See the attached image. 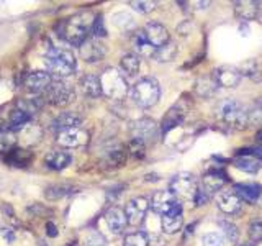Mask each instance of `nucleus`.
Returning a JSON list of instances; mask_svg holds the SVG:
<instances>
[{
    "label": "nucleus",
    "mask_w": 262,
    "mask_h": 246,
    "mask_svg": "<svg viewBox=\"0 0 262 246\" xmlns=\"http://www.w3.org/2000/svg\"><path fill=\"white\" fill-rule=\"evenodd\" d=\"M94 20L95 17L89 12H81L68 18L64 22L62 38L72 46H82L89 39V33H92Z\"/></svg>",
    "instance_id": "1"
},
{
    "label": "nucleus",
    "mask_w": 262,
    "mask_h": 246,
    "mask_svg": "<svg viewBox=\"0 0 262 246\" xmlns=\"http://www.w3.org/2000/svg\"><path fill=\"white\" fill-rule=\"evenodd\" d=\"M46 68H48V72L52 76L68 77L76 72L77 61L76 56L72 55V51L52 46V48H49L48 55H46Z\"/></svg>",
    "instance_id": "2"
},
{
    "label": "nucleus",
    "mask_w": 262,
    "mask_h": 246,
    "mask_svg": "<svg viewBox=\"0 0 262 246\" xmlns=\"http://www.w3.org/2000/svg\"><path fill=\"white\" fill-rule=\"evenodd\" d=\"M131 101L141 109H151L159 102L161 99V85L154 77L140 79L129 90Z\"/></svg>",
    "instance_id": "3"
},
{
    "label": "nucleus",
    "mask_w": 262,
    "mask_h": 246,
    "mask_svg": "<svg viewBox=\"0 0 262 246\" xmlns=\"http://www.w3.org/2000/svg\"><path fill=\"white\" fill-rule=\"evenodd\" d=\"M218 115L221 118V122L226 126H229V128L242 130L249 125L247 109L238 101H234V99H226V101H223L220 104Z\"/></svg>",
    "instance_id": "4"
},
{
    "label": "nucleus",
    "mask_w": 262,
    "mask_h": 246,
    "mask_svg": "<svg viewBox=\"0 0 262 246\" xmlns=\"http://www.w3.org/2000/svg\"><path fill=\"white\" fill-rule=\"evenodd\" d=\"M102 81V89L103 94L110 99H123L129 92L126 79L121 76L120 71H116L113 68H108L103 72V76L100 77Z\"/></svg>",
    "instance_id": "5"
},
{
    "label": "nucleus",
    "mask_w": 262,
    "mask_h": 246,
    "mask_svg": "<svg viewBox=\"0 0 262 246\" xmlns=\"http://www.w3.org/2000/svg\"><path fill=\"white\" fill-rule=\"evenodd\" d=\"M74 99H76L74 87L71 84H66L61 79H54L48 87V90L44 92V101L56 105V107L69 105L71 102H74Z\"/></svg>",
    "instance_id": "6"
},
{
    "label": "nucleus",
    "mask_w": 262,
    "mask_h": 246,
    "mask_svg": "<svg viewBox=\"0 0 262 246\" xmlns=\"http://www.w3.org/2000/svg\"><path fill=\"white\" fill-rule=\"evenodd\" d=\"M151 207V204L148 199L144 197H135L128 201V204L124 205V215H126L128 225L131 227H140L146 218V214Z\"/></svg>",
    "instance_id": "7"
},
{
    "label": "nucleus",
    "mask_w": 262,
    "mask_h": 246,
    "mask_svg": "<svg viewBox=\"0 0 262 246\" xmlns=\"http://www.w3.org/2000/svg\"><path fill=\"white\" fill-rule=\"evenodd\" d=\"M170 190L174 192L175 195H180V197H187V199H192L193 201V195L196 192V182H195V177L190 174V172H179L175 174L172 179H170Z\"/></svg>",
    "instance_id": "8"
},
{
    "label": "nucleus",
    "mask_w": 262,
    "mask_h": 246,
    "mask_svg": "<svg viewBox=\"0 0 262 246\" xmlns=\"http://www.w3.org/2000/svg\"><path fill=\"white\" fill-rule=\"evenodd\" d=\"M151 209H153L157 215H167L170 210H172L179 201H177V195L174 194L170 189H164V190H156L153 197H151Z\"/></svg>",
    "instance_id": "9"
},
{
    "label": "nucleus",
    "mask_w": 262,
    "mask_h": 246,
    "mask_svg": "<svg viewBox=\"0 0 262 246\" xmlns=\"http://www.w3.org/2000/svg\"><path fill=\"white\" fill-rule=\"evenodd\" d=\"M218 87H225V89H234L236 85H239L242 74L239 68H234V66H221V68L215 69L213 74Z\"/></svg>",
    "instance_id": "10"
},
{
    "label": "nucleus",
    "mask_w": 262,
    "mask_h": 246,
    "mask_svg": "<svg viewBox=\"0 0 262 246\" xmlns=\"http://www.w3.org/2000/svg\"><path fill=\"white\" fill-rule=\"evenodd\" d=\"M54 81L49 72H43V71H33L30 74H26L23 85L33 94H44L51 82Z\"/></svg>",
    "instance_id": "11"
},
{
    "label": "nucleus",
    "mask_w": 262,
    "mask_h": 246,
    "mask_svg": "<svg viewBox=\"0 0 262 246\" xmlns=\"http://www.w3.org/2000/svg\"><path fill=\"white\" fill-rule=\"evenodd\" d=\"M216 205L218 209L223 212L225 215H236L242 207V201L241 197L236 194L234 190H225V192H220L218 195L215 199Z\"/></svg>",
    "instance_id": "12"
},
{
    "label": "nucleus",
    "mask_w": 262,
    "mask_h": 246,
    "mask_svg": "<svg viewBox=\"0 0 262 246\" xmlns=\"http://www.w3.org/2000/svg\"><path fill=\"white\" fill-rule=\"evenodd\" d=\"M89 135L87 131L82 128H71V130H62L56 135V141L64 146V148H77L87 143Z\"/></svg>",
    "instance_id": "13"
},
{
    "label": "nucleus",
    "mask_w": 262,
    "mask_h": 246,
    "mask_svg": "<svg viewBox=\"0 0 262 246\" xmlns=\"http://www.w3.org/2000/svg\"><path fill=\"white\" fill-rule=\"evenodd\" d=\"M144 35H146L151 46L156 50L170 41V35H169L167 28L157 22H149L146 26H144Z\"/></svg>",
    "instance_id": "14"
},
{
    "label": "nucleus",
    "mask_w": 262,
    "mask_h": 246,
    "mask_svg": "<svg viewBox=\"0 0 262 246\" xmlns=\"http://www.w3.org/2000/svg\"><path fill=\"white\" fill-rule=\"evenodd\" d=\"M105 55H107V48H105V44L97 38H90L81 46V56L84 61L87 63L102 61Z\"/></svg>",
    "instance_id": "15"
},
{
    "label": "nucleus",
    "mask_w": 262,
    "mask_h": 246,
    "mask_svg": "<svg viewBox=\"0 0 262 246\" xmlns=\"http://www.w3.org/2000/svg\"><path fill=\"white\" fill-rule=\"evenodd\" d=\"M161 225H162V231L164 233H167V235H174V233H177V231H180L182 225H183L182 204L180 202L177 204L167 215H164L161 218Z\"/></svg>",
    "instance_id": "16"
},
{
    "label": "nucleus",
    "mask_w": 262,
    "mask_h": 246,
    "mask_svg": "<svg viewBox=\"0 0 262 246\" xmlns=\"http://www.w3.org/2000/svg\"><path fill=\"white\" fill-rule=\"evenodd\" d=\"M131 133H133V138L141 139V141L146 143L148 139L154 138L157 133V125L151 118H140L131 125Z\"/></svg>",
    "instance_id": "17"
},
{
    "label": "nucleus",
    "mask_w": 262,
    "mask_h": 246,
    "mask_svg": "<svg viewBox=\"0 0 262 246\" xmlns=\"http://www.w3.org/2000/svg\"><path fill=\"white\" fill-rule=\"evenodd\" d=\"M105 222H107V227L113 235H121L128 225L124 210L118 207H111L107 214H105Z\"/></svg>",
    "instance_id": "18"
},
{
    "label": "nucleus",
    "mask_w": 262,
    "mask_h": 246,
    "mask_svg": "<svg viewBox=\"0 0 262 246\" xmlns=\"http://www.w3.org/2000/svg\"><path fill=\"white\" fill-rule=\"evenodd\" d=\"M234 13L239 20L251 22V20H255L259 17L260 4L252 2V0H239V2L234 4Z\"/></svg>",
    "instance_id": "19"
},
{
    "label": "nucleus",
    "mask_w": 262,
    "mask_h": 246,
    "mask_svg": "<svg viewBox=\"0 0 262 246\" xmlns=\"http://www.w3.org/2000/svg\"><path fill=\"white\" fill-rule=\"evenodd\" d=\"M72 163V156L69 151H49L44 156V164L52 171H62Z\"/></svg>",
    "instance_id": "20"
},
{
    "label": "nucleus",
    "mask_w": 262,
    "mask_h": 246,
    "mask_svg": "<svg viewBox=\"0 0 262 246\" xmlns=\"http://www.w3.org/2000/svg\"><path fill=\"white\" fill-rule=\"evenodd\" d=\"M81 89L89 99H98L103 95L102 81L95 74H87L81 79Z\"/></svg>",
    "instance_id": "21"
},
{
    "label": "nucleus",
    "mask_w": 262,
    "mask_h": 246,
    "mask_svg": "<svg viewBox=\"0 0 262 246\" xmlns=\"http://www.w3.org/2000/svg\"><path fill=\"white\" fill-rule=\"evenodd\" d=\"M234 192L241 197V201L246 202H255L262 194V185L255 182H239L234 184Z\"/></svg>",
    "instance_id": "22"
},
{
    "label": "nucleus",
    "mask_w": 262,
    "mask_h": 246,
    "mask_svg": "<svg viewBox=\"0 0 262 246\" xmlns=\"http://www.w3.org/2000/svg\"><path fill=\"white\" fill-rule=\"evenodd\" d=\"M81 117L72 114V112H64L57 118H54L52 122V128H54L57 133L62 131V130H71V128H81Z\"/></svg>",
    "instance_id": "23"
},
{
    "label": "nucleus",
    "mask_w": 262,
    "mask_h": 246,
    "mask_svg": "<svg viewBox=\"0 0 262 246\" xmlns=\"http://www.w3.org/2000/svg\"><path fill=\"white\" fill-rule=\"evenodd\" d=\"M233 164L242 172H247V174H255V172L260 169L262 161H259V159L255 156H252V155H239L238 158H234Z\"/></svg>",
    "instance_id": "24"
},
{
    "label": "nucleus",
    "mask_w": 262,
    "mask_h": 246,
    "mask_svg": "<svg viewBox=\"0 0 262 246\" xmlns=\"http://www.w3.org/2000/svg\"><path fill=\"white\" fill-rule=\"evenodd\" d=\"M131 44H133L135 53L138 56H151L153 58L156 48L151 46V43L148 41L146 35H144V30L143 31H136L133 36H131Z\"/></svg>",
    "instance_id": "25"
},
{
    "label": "nucleus",
    "mask_w": 262,
    "mask_h": 246,
    "mask_svg": "<svg viewBox=\"0 0 262 246\" xmlns=\"http://www.w3.org/2000/svg\"><path fill=\"white\" fill-rule=\"evenodd\" d=\"M183 118H185V112L180 109V105H175V107L170 109L167 112V115L164 117V122L161 125V130H162L164 135H166L169 130H172V128H175V126H179L183 122Z\"/></svg>",
    "instance_id": "26"
},
{
    "label": "nucleus",
    "mask_w": 262,
    "mask_h": 246,
    "mask_svg": "<svg viewBox=\"0 0 262 246\" xmlns=\"http://www.w3.org/2000/svg\"><path fill=\"white\" fill-rule=\"evenodd\" d=\"M202 182H203V189H205L208 194H213V192H218L220 189H223V185L226 184V177L223 172L213 171L203 176Z\"/></svg>",
    "instance_id": "27"
},
{
    "label": "nucleus",
    "mask_w": 262,
    "mask_h": 246,
    "mask_svg": "<svg viewBox=\"0 0 262 246\" xmlns=\"http://www.w3.org/2000/svg\"><path fill=\"white\" fill-rule=\"evenodd\" d=\"M31 117H33L31 114H28L26 110L20 109L15 105V109L10 112V117H9V130L10 131L22 130L23 126L31 120Z\"/></svg>",
    "instance_id": "28"
},
{
    "label": "nucleus",
    "mask_w": 262,
    "mask_h": 246,
    "mask_svg": "<svg viewBox=\"0 0 262 246\" xmlns=\"http://www.w3.org/2000/svg\"><path fill=\"white\" fill-rule=\"evenodd\" d=\"M31 159H33V155L28 150H13L5 156L7 163H9L10 166H18V168H25V166H28L31 163Z\"/></svg>",
    "instance_id": "29"
},
{
    "label": "nucleus",
    "mask_w": 262,
    "mask_h": 246,
    "mask_svg": "<svg viewBox=\"0 0 262 246\" xmlns=\"http://www.w3.org/2000/svg\"><path fill=\"white\" fill-rule=\"evenodd\" d=\"M72 192H76V187L71 184H52L49 187H46L44 195L48 201H57L66 195H71Z\"/></svg>",
    "instance_id": "30"
},
{
    "label": "nucleus",
    "mask_w": 262,
    "mask_h": 246,
    "mask_svg": "<svg viewBox=\"0 0 262 246\" xmlns=\"http://www.w3.org/2000/svg\"><path fill=\"white\" fill-rule=\"evenodd\" d=\"M120 68L123 72H126L128 76H136L141 68V59L136 53H128L124 55L120 61Z\"/></svg>",
    "instance_id": "31"
},
{
    "label": "nucleus",
    "mask_w": 262,
    "mask_h": 246,
    "mask_svg": "<svg viewBox=\"0 0 262 246\" xmlns=\"http://www.w3.org/2000/svg\"><path fill=\"white\" fill-rule=\"evenodd\" d=\"M103 163L110 166V168H118V166H123L126 163V151H124L123 146H116V148H111L107 151V155L103 158Z\"/></svg>",
    "instance_id": "32"
},
{
    "label": "nucleus",
    "mask_w": 262,
    "mask_h": 246,
    "mask_svg": "<svg viewBox=\"0 0 262 246\" xmlns=\"http://www.w3.org/2000/svg\"><path fill=\"white\" fill-rule=\"evenodd\" d=\"M175 56H177V44L174 41H169L167 44L157 48L153 55V58L157 63H169V61H172Z\"/></svg>",
    "instance_id": "33"
},
{
    "label": "nucleus",
    "mask_w": 262,
    "mask_h": 246,
    "mask_svg": "<svg viewBox=\"0 0 262 246\" xmlns=\"http://www.w3.org/2000/svg\"><path fill=\"white\" fill-rule=\"evenodd\" d=\"M216 87H218V84H216L215 77H202L199 82H196V92H199V95L202 97H210L212 94H215Z\"/></svg>",
    "instance_id": "34"
},
{
    "label": "nucleus",
    "mask_w": 262,
    "mask_h": 246,
    "mask_svg": "<svg viewBox=\"0 0 262 246\" xmlns=\"http://www.w3.org/2000/svg\"><path fill=\"white\" fill-rule=\"evenodd\" d=\"M124 246H149V235L146 231H133L124 236Z\"/></svg>",
    "instance_id": "35"
},
{
    "label": "nucleus",
    "mask_w": 262,
    "mask_h": 246,
    "mask_svg": "<svg viewBox=\"0 0 262 246\" xmlns=\"http://www.w3.org/2000/svg\"><path fill=\"white\" fill-rule=\"evenodd\" d=\"M17 144V138L10 130H0V153H10Z\"/></svg>",
    "instance_id": "36"
},
{
    "label": "nucleus",
    "mask_w": 262,
    "mask_h": 246,
    "mask_svg": "<svg viewBox=\"0 0 262 246\" xmlns=\"http://www.w3.org/2000/svg\"><path fill=\"white\" fill-rule=\"evenodd\" d=\"M113 23H115V26H118L120 30L129 31V30H133L135 20H133V17L129 15V13L121 12V13H115V15H113Z\"/></svg>",
    "instance_id": "37"
},
{
    "label": "nucleus",
    "mask_w": 262,
    "mask_h": 246,
    "mask_svg": "<svg viewBox=\"0 0 262 246\" xmlns=\"http://www.w3.org/2000/svg\"><path fill=\"white\" fill-rule=\"evenodd\" d=\"M128 151L135 159H143L146 156V143L141 141V139L131 138V141L128 144Z\"/></svg>",
    "instance_id": "38"
},
{
    "label": "nucleus",
    "mask_w": 262,
    "mask_h": 246,
    "mask_svg": "<svg viewBox=\"0 0 262 246\" xmlns=\"http://www.w3.org/2000/svg\"><path fill=\"white\" fill-rule=\"evenodd\" d=\"M218 225H220V228L223 230V233H225L226 240L233 241V243L238 241V238H239V230H238V227H236L234 223L228 222V220H220Z\"/></svg>",
    "instance_id": "39"
},
{
    "label": "nucleus",
    "mask_w": 262,
    "mask_h": 246,
    "mask_svg": "<svg viewBox=\"0 0 262 246\" xmlns=\"http://www.w3.org/2000/svg\"><path fill=\"white\" fill-rule=\"evenodd\" d=\"M92 36L100 39L107 36V28H105V20L102 15H97L94 20V25H92Z\"/></svg>",
    "instance_id": "40"
},
{
    "label": "nucleus",
    "mask_w": 262,
    "mask_h": 246,
    "mask_svg": "<svg viewBox=\"0 0 262 246\" xmlns=\"http://www.w3.org/2000/svg\"><path fill=\"white\" fill-rule=\"evenodd\" d=\"M203 246H225V238L220 233H207L202 236Z\"/></svg>",
    "instance_id": "41"
},
{
    "label": "nucleus",
    "mask_w": 262,
    "mask_h": 246,
    "mask_svg": "<svg viewBox=\"0 0 262 246\" xmlns=\"http://www.w3.org/2000/svg\"><path fill=\"white\" fill-rule=\"evenodd\" d=\"M249 115V123H260L262 122V101L255 102L251 110H247Z\"/></svg>",
    "instance_id": "42"
},
{
    "label": "nucleus",
    "mask_w": 262,
    "mask_h": 246,
    "mask_svg": "<svg viewBox=\"0 0 262 246\" xmlns=\"http://www.w3.org/2000/svg\"><path fill=\"white\" fill-rule=\"evenodd\" d=\"M129 5L140 13H151L156 9L154 2H146V0H135V2H129Z\"/></svg>",
    "instance_id": "43"
},
{
    "label": "nucleus",
    "mask_w": 262,
    "mask_h": 246,
    "mask_svg": "<svg viewBox=\"0 0 262 246\" xmlns=\"http://www.w3.org/2000/svg\"><path fill=\"white\" fill-rule=\"evenodd\" d=\"M249 238L252 241H262V222H252L249 225Z\"/></svg>",
    "instance_id": "44"
},
{
    "label": "nucleus",
    "mask_w": 262,
    "mask_h": 246,
    "mask_svg": "<svg viewBox=\"0 0 262 246\" xmlns=\"http://www.w3.org/2000/svg\"><path fill=\"white\" fill-rule=\"evenodd\" d=\"M105 243H107V240L98 231H90L89 236L85 238V244L87 246H105Z\"/></svg>",
    "instance_id": "45"
},
{
    "label": "nucleus",
    "mask_w": 262,
    "mask_h": 246,
    "mask_svg": "<svg viewBox=\"0 0 262 246\" xmlns=\"http://www.w3.org/2000/svg\"><path fill=\"white\" fill-rule=\"evenodd\" d=\"M210 201V194L205 190V189H196L195 195H193V202L195 205H205L207 202Z\"/></svg>",
    "instance_id": "46"
},
{
    "label": "nucleus",
    "mask_w": 262,
    "mask_h": 246,
    "mask_svg": "<svg viewBox=\"0 0 262 246\" xmlns=\"http://www.w3.org/2000/svg\"><path fill=\"white\" fill-rule=\"evenodd\" d=\"M241 74H247V76H252L255 71H257V64H255L254 59H249V61L242 63V66L239 68Z\"/></svg>",
    "instance_id": "47"
},
{
    "label": "nucleus",
    "mask_w": 262,
    "mask_h": 246,
    "mask_svg": "<svg viewBox=\"0 0 262 246\" xmlns=\"http://www.w3.org/2000/svg\"><path fill=\"white\" fill-rule=\"evenodd\" d=\"M46 233H48V236H51V238H54V236H57V227L52 222H48L46 223Z\"/></svg>",
    "instance_id": "48"
},
{
    "label": "nucleus",
    "mask_w": 262,
    "mask_h": 246,
    "mask_svg": "<svg viewBox=\"0 0 262 246\" xmlns=\"http://www.w3.org/2000/svg\"><path fill=\"white\" fill-rule=\"evenodd\" d=\"M2 212L5 214L7 218H10V220H15V212H13V209L10 207L9 204H2Z\"/></svg>",
    "instance_id": "49"
},
{
    "label": "nucleus",
    "mask_w": 262,
    "mask_h": 246,
    "mask_svg": "<svg viewBox=\"0 0 262 246\" xmlns=\"http://www.w3.org/2000/svg\"><path fill=\"white\" fill-rule=\"evenodd\" d=\"M0 233H2V235L7 238V241H13V240H15V235H13V231H9V230H0Z\"/></svg>",
    "instance_id": "50"
},
{
    "label": "nucleus",
    "mask_w": 262,
    "mask_h": 246,
    "mask_svg": "<svg viewBox=\"0 0 262 246\" xmlns=\"http://www.w3.org/2000/svg\"><path fill=\"white\" fill-rule=\"evenodd\" d=\"M195 5H196V9H207L210 2H195Z\"/></svg>",
    "instance_id": "51"
},
{
    "label": "nucleus",
    "mask_w": 262,
    "mask_h": 246,
    "mask_svg": "<svg viewBox=\"0 0 262 246\" xmlns=\"http://www.w3.org/2000/svg\"><path fill=\"white\" fill-rule=\"evenodd\" d=\"M242 246H247V244H242Z\"/></svg>",
    "instance_id": "52"
}]
</instances>
